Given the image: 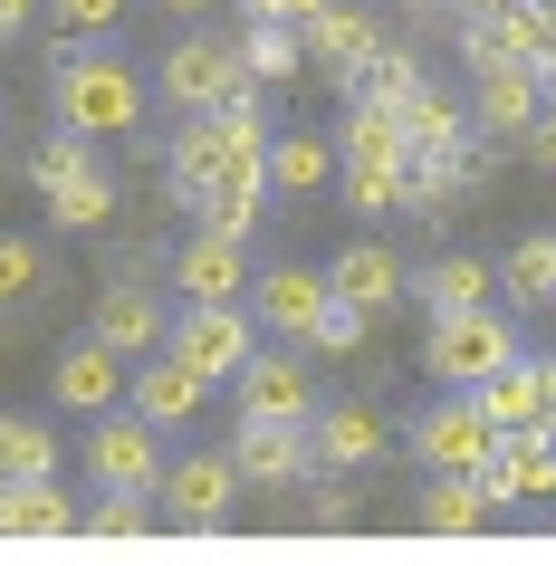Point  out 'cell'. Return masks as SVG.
Wrapping results in <instances>:
<instances>
[{
  "mask_svg": "<svg viewBox=\"0 0 556 566\" xmlns=\"http://www.w3.org/2000/svg\"><path fill=\"white\" fill-rule=\"evenodd\" d=\"M49 106H59L67 135H96V145H125L135 125H145V77L125 59H59V77H49Z\"/></svg>",
  "mask_w": 556,
  "mask_h": 566,
  "instance_id": "obj_1",
  "label": "cell"
},
{
  "mask_svg": "<svg viewBox=\"0 0 556 566\" xmlns=\"http://www.w3.org/2000/svg\"><path fill=\"white\" fill-rule=\"evenodd\" d=\"M508 356H518V327H508L499 307H461V317H432V336H422V375H432L441 394H480Z\"/></svg>",
  "mask_w": 556,
  "mask_h": 566,
  "instance_id": "obj_2",
  "label": "cell"
},
{
  "mask_svg": "<svg viewBox=\"0 0 556 566\" xmlns=\"http://www.w3.org/2000/svg\"><path fill=\"white\" fill-rule=\"evenodd\" d=\"M240 461L231 451H182V461H164V480H154V509H164V528L182 537H221L231 528V509H240Z\"/></svg>",
  "mask_w": 556,
  "mask_h": 566,
  "instance_id": "obj_3",
  "label": "cell"
},
{
  "mask_svg": "<svg viewBox=\"0 0 556 566\" xmlns=\"http://www.w3.org/2000/svg\"><path fill=\"white\" fill-rule=\"evenodd\" d=\"M154 96L174 116H221L231 96H250V67H240V39H174L154 59Z\"/></svg>",
  "mask_w": 556,
  "mask_h": 566,
  "instance_id": "obj_4",
  "label": "cell"
},
{
  "mask_svg": "<svg viewBox=\"0 0 556 566\" xmlns=\"http://www.w3.org/2000/svg\"><path fill=\"white\" fill-rule=\"evenodd\" d=\"M240 422H317V375L297 365V346H260V356L231 375Z\"/></svg>",
  "mask_w": 556,
  "mask_h": 566,
  "instance_id": "obj_5",
  "label": "cell"
},
{
  "mask_svg": "<svg viewBox=\"0 0 556 566\" xmlns=\"http://www.w3.org/2000/svg\"><path fill=\"white\" fill-rule=\"evenodd\" d=\"M412 461H422V471H480V461H490L499 451V422L480 413V394H441L432 413L412 422Z\"/></svg>",
  "mask_w": 556,
  "mask_h": 566,
  "instance_id": "obj_6",
  "label": "cell"
},
{
  "mask_svg": "<svg viewBox=\"0 0 556 566\" xmlns=\"http://www.w3.org/2000/svg\"><path fill=\"white\" fill-rule=\"evenodd\" d=\"M250 327H260L250 307H182L164 346H174V356L192 365V375H211V385H231L240 365L260 356V336H250Z\"/></svg>",
  "mask_w": 556,
  "mask_h": 566,
  "instance_id": "obj_7",
  "label": "cell"
},
{
  "mask_svg": "<svg viewBox=\"0 0 556 566\" xmlns=\"http://www.w3.org/2000/svg\"><path fill=\"white\" fill-rule=\"evenodd\" d=\"M125 385H135V356H116L106 336H77L59 365H49V394H59V413H77V422H96V413H116L125 403Z\"/></svg>",
  "mask_w": 556,
  "mask_h": 566,
  "instance_id": "obj_8",
  "label": "cell"
},
{
  "mask_svg": "<svg viewBox=\"0 0 556 566\" xmlns=\"http://www.w3.org/2000/svg\"><path fill=\"white\" fill-rule=\"evenodd\" d=\"M87 480L96 490H154V480H164V432H154L145 413H96Z\"/></svg>",
  "mask_w": 556,
  "mask_h": 566,
  "instance_id": "obj_9",
  "label": "cell"
},
{
  "mask_svg": "<svg viewBox=\"0 0 556 566\" xmlns=\"http://www.w3.org/2000/svg\"><path fill=\"white\" fill-rule=\"evenodd\" d=\"M326 298H336V289H326V269H297V260H279V269L250 279V317H260L279 346H307L317 317H326Z\"/></svg>",
  "mask_w": 556,
  "mask_h": 566,
  "instance_id": "obj_10",
  "label": "cell"
},
{
  "mask_svg": "<svg viewBox=\"0 0 556 566\" xmlns=\"http://www.w3.org/2000/svg\"><path fill=\"white\" fill-rule=\"evenodd\" d=\"M556 39V10L547 0H518V10H480V20H461V59L470 67H537Z\"/></svg>",
  "mask_w": 556,
  "mask_h": 566,
  "instance_id": "obj_11",
  "label": "cell"
},
{
  "mask_svg": "<svg viewBox=\"0 0 556 566\" xmlns=\"http://www.w3.org/2000/svg\"><path fill=\"white\" fill-rule=\"evenodd\" d=\"M174 289H182V307H240L250 298V240L192 231L174 250Z\"/></svg>",
  "mask_w": 556,
  "mask_h": 566,
  "instance_id": "obj_12",
  "label": "cell"
},
{
  "mask_svg": "<svg viewBox=\"0 0 556 566\" xmlns=\"http://www.w3.org/2000/svg\"><path fill=\"white\" fill-rule=\"evenodd\" d=\"M480 413L499 432H556V356H508L480 385Z\"/></svg>",
  "mask_w": 556,
  "mask_h": 566,
  "instance_id": "obj_13",
  "label": "cell"
},
{
  "mask_svg": "<svg viewBox=\"0 0 556 566\" xmlns=\"http://www.w3.org/2000/svg\"><path fill=\"white\" fill-rule=\"evenodd\" d=\"M87 336H106L116 356H164V336H174V317H164V298H154L145 279H106L87 307Z\"/></svg>",
  "mask_w": 556,
  "mask_h": 566,
  "instance_id": "obj_14",
  "label": "cell"
},
{
  "mask_svg": "<svg viewBox=\"0 0 556 566\" xmlns=\"http://www.w3.org/2000/svg\"><path fill=\"white\" fill-rule=\"evenodd\" d=\"M231 461H240L250 490H297V480H317L307 422H240V432H231Z\"/></svg>",
  "mask_w": 556,
  "mask_h": 566,
  "instance_id": "obj_15",
  "label": "cell"
},
{
  "mask_svg": "<svg viewBox=\"0 0 556 566\" xmlns=\"http://www.w3.org/2000/svg\"><path fill=\"white\" fill-rule=\"evenodd\" d=\"M480 490H490V509L556 500V432H499V451L480 461Z\"/></svg>",
  "mask_w": 556,
  "mask_h": 566,
  "instance_id": "obj_16",
  "label": "cell"
},
{
  "mask_svg": "<svg viewBox=\"0 0 556 566\" xmlns=\"http://www.w3.org/2000/svg\"><path fill=\"white\" fill-rule=\"evenodd\" d=\"M297 39H307V67H326V77H346V87H355L365 59L384 49V20H375V10H355V0H326Z\"/></svg>",
  "mask_w": 556,
  "mask_h": 566,
  "instance_id": "obj_17",
  "label": "cell"
},
{
  "mask_svg": "<svg viewBox=\"0 0 556 566\" xmlns=\"http://www.w3.org/2000/svg\"><path fill=\"white\" fill-rule=\"evenodd\" d=\"M211 394H221V385H211V375H192V365H182L174 346H164L154 365H135V385H125V403H135V413L154 422V432H174V422H192V413H202Z\"/></svg>",
  "mask_w": 556,
  "mask_h": 566,
  "instance_id": "obj_18",
  "label": "cell"
},
{
  "mask_svg": "<svg viewBox=\"0 0 556 566\" xmlns=\"http://www.w3.org/2000/svg\"><path fill=\"white\" fill-rule=\"evenodd\" d=\"M326 289H336V298H355L365 317H384V307H403V298H412L403 260H394L384 240H346V250L326 260Z\"/></svg>",
  "mask_w": 556,
  "mask_h": 566,
  "instance_id": "obj_19",
  "label": "cell"
},
{
  "mask_svg": "<svg viewBox=\"0 0 556 566\" xmlns=\"http://www.w3.org/2000/svg\"><path fill=\"white\" fill-rule=\"evenodd\" d=\"M537 106H547L537 67H470V125L480 135H527Z\"/></svg>",
  "mask_w": 556,
  "mask_h": 566,
  "instance_id": "obj_20",
  "label": "cell"
},
{
  "mask_svg": "<svg viewBox=\"0 0 556 566\" xmlns=\"http://www.w3.org/2000/svg\"><path fill=\"white\" fill-rule=\"evenodd\" d=\"M87 528V509L59 490V471L49 480H0V537H77Z\"/></svg>",
  "mask_w": 556,
  "mask_h": 566,
  "instance_id": "obj_21",
  "label": "cell"
},
{
  "mask_svg": "<svg viewBox=\"0 0 556 566\" xmlns=\"http://www.w3.org/2000/svg\"><path fill=\"white\" fill-rule=\"evenodd\" d=\"M307 451H317V471H365V461H384V413L375 403H326L307 422Z\"/></svg>",
  "mask_w": 556,
  "mask_h": 566,
  "instance_id": "obj_22",
  "label": "cell"
},
{
  "mask_svg": "<svg viewBox=\"0 0 556 566\" xmlns=\"http://www.w3.org/2000/svg\"><path fill=\"white\" fill-rule=\"evenodd\" d=\"M39 202H49V221H59V231H116V211H125V192H116V174H106V164H77V174H59L49 182V192H39Z\"/></svg>",
  "mask_w": 556,
  "mask_h": 566,
  "instance_id": "obj_23",
  "label": "cell"
},
{
  "mask_svg": "<svg viewBox=\"0 0 556 566\" xmlns=\"http://www.w3.org/2000/svg\"><path fill=\"white\" fill-rule=\"evenodd\" d=\"M499 509L490 490H480V471H432L422 480V509H412V528H432V537H480Z\"/></svg>",
  "mask_w": 556,
  "mask_h": 566,
  "instance_id": "obj_24",
  "label": "cell"
},
{
  "mask_svg": "<svg viewBox=\"0 0 556 566\" xmlns=\"http://www.w3.org/2000/svg\"><path fill=\"white\" fill-rule=\"evenodd\" d=\"M336 135L326 125H297V135H269V192H326L336 182Z\"/></svg>",
  "mask_w": 556,
  "mask_h": 566,
  "instance_id": "obj_25",
  "label": "cell"
},
{
  "mask_svg": "<svg viewBox=\"0 0 556 566\" xmlns=\"http://www.w3.org/2000/svg\"><path fill=\"white\" fill-rule=\"evenodd\" d=\"M394 116H403V145H412V154H451V145L470 135V96H451V87H432V77H422Z\"/></svg>",
  "mask_w": 556,
  "mask_h": 566,
  "instance_id": "obj_26",
  "label": "cell"
},
{
  "mask_svg": "<svg viewBox=\"0 0 556 566\" xmlns=\"http://www.w3.org/2000/svg\"><path fill=\"white\" fill-rule=\"evenodd\" d=\"M490 289H499V269H490V260H461V250H451V260H432L422 279H412V298L432 307V317H461V307H490Z\"/></svg>",
  "mask_w": 556,
  "mask_h": 566,
  "instance_id": "obj_27",
  "label": "cell"
},
{
  "mask_svg": "<svg viewBox=\"0 0 556 566\" xmlns=\"http://www.w3.org/2000/svg\"><path fill=\"white\" fill-rule=\"evenodd\" d=\"M336 154H346V164H394V174H403V164H412L403 116H394V106H365V96H355V106H346V125H336Z\"/></svg>",
  "mask_w": 556,
  "mask_h": 566,
  "instance_id": "obj_28",
  "label": "cell"
},
{
  "mask_svg": "<svg viewBox=\"0 0 556 566\" xmlns=\"http://www.w3.org/2000/svg\"><path fill=\"white\" fill-rule=\"evenodd\" d=\"M240 67H250V87H289L307 67V39L279 30V20H240Z\"/></svg>",
  "mask_w": 556,
  "mask_h": 566,
  "instance_id": "obj_29",
  "label": "cell"
},
{
  "mask_svg": "<svg viewBox=\"0 0 556 566\" xmlns=\"http://www.w3.org/2000/svg\"><path fill=\"white\" fill-rule=\"evenodd\" d=\"M260 202H269V182H202V192H192V231L250 240L260 231Z\"/></svg>",
  "mask_w": 556,
  "mask_h": 566,
  "instance_id": "obj_30",
  "label": "cell"
},
{
  "mask_svg": "<svg viewBox=\"0 0 556 566\" xmlns=\"http://www.w3.org/2000/svg\"><path fill=\"white\" fill-rule=\"evenodd\" d=\"M499 298L508 307H556V240H518L508 260H499Z\"/></svg>",
  "mask_w": 556,
  "mask_h": 566,
  "instance_id": "obj_31",
  "label": "cell"
},
{
  "mask_svg": "<svg viewBox=\"0 0 556 566\" xmlns=\"http://www.w3.org/2000/svg\"><path fill=\"white\" fill-rule=\"evenodd\" d=\"M59 471V432L30 413H0V480H49Z\"/></svg>",
  "mask_w": 556,
  "mask_h": 566,
  "instance_id": "obj_32",
  "label": "cell"
},
{
  "mask_svg": "<svg viewBox=\"0 0 556 566\" xmlns=\"http://www.w3.org/2000/svg\"><path fill=\"white\" fill-rule=\"evenodd\" d=\"M154 528H164L154 490H96L87 500V537H154Z\"/></svg>",
  "mask_w": 556,
  "mask_h": 566,
  "instance_id": "obj_33",
  "label": "cell"
},
{
  "mask_svg": "<svg viewBox=\"0 0 556 566\" xmlns=\"http://www.w3.org/2000/svg\"><path fill=\"white\" fill-rule=\"evenodd\" d=\"M412 87H422V59H412V49H394V39H384L375 59H365V77H355V96H365V106H403Z\"/></svg>",
  "mask_w": 556,
  "mask_h": 566,
  "instance_id": "obj_34",
  "label": "cell"
},
{
  "mask_svg": "<svg viewBox=\"0 0 556 566\" xmlns=\"http://www.w3.org/2000/svg\"><path fill=\"white\" fill-rule=\"evenodd\" d=\"M336 182H346V211H365V221L403 211V174L394 164H336Z\"/></svg>",
  "mask_w": 556,
  "mask_h": 566,
  "instance_id": "obj_35",
  "label": "cell"
},
{
  "mask_svg": "<svg viewBox=\"0 0 556 566\" xmlns=\"http://www.w3.org/2000/svg\"><path fill=\"white\" fill-rule=\"evenodd\" d=\"M39 289H49V250H39V240H10V231H0V307H30Z\"/></svg>",
  "mask_w": 556,
  "mask_h": 566,
  "instance_id": "obj_36",
  "label": "cell"
},
{
  "mask_svg": "<svg viewBox=\"0 0 556 566\" xmlns=\"http://www.w3.org/2000/svg\"><path fill=\"white\" fill-rule=\"evenodd\" d=\"M365 336H375V317H365V307H355V298H326V317H317V336H307V346H317V356H355Z\"/></svg>",
  "mask_w": 556,
  "mask_h": 566,
  "instance_id": "obj_37",
  "label": "cell"
},
{
  "mask_svg": "<svg viewBox=\"0 0 556 566\" xmlns=\"http://www.w3.org/2000/svg\"><path fill=\"white\" fill-rule=\"evenodd\" d=\"M116 10H125V0H49V30H59V39H106V30H116Z\"/></svg>",
  "mask_w": 556,
  "mask_h": 566,
  "instance_id": "obj_38",
  "label": "cell"
},
{
  "mask_svg": "<svg viewBox=\"0 0 556 566\" xmlns=\"http://www.w3.org/2000/svg\"><path fill=\"white\" fill-rule=\"evenodd\" d=\"M87 154H96V135H67V125H59V135H49V145L30 154V182H39V192H49V182H59V174H77Z\"/></svg>",
  "mask_w": 556,
  "mask_h": 566,
  "instance_id": "obj_39",
  "label": "cell"
},
{
  "mask_svg": "<svg viewBox=\"0 0 556 566\" xmlns=\"http://www.w3.org/2000/svg\"><path fill=\"white\" fill-rule=\"evenodd\" d=\"M231 10H240V20H279V30H307L326 0H231Z\"/></svg>",
  "mask_w": 556,
  "mask_h": 566,
  "instance_id": "obj_40",
  "label": "cell"
},
{
  "mask_svg": "<svg viewBox=\"0 0 556 566\" xmlns=\"http://www.w3.org/2000/svg\"><path fill=\"white\" fill-rule=\"evenodd\" d=\"M317 528H355V490H346V471H326V480H317Z\"/></svg>",
  "mask_w": 556,
  "mask_h": 566,
  "instance_id": "obj_41",
  "label": "cell"
},
{
  "mask_svg": "<svg viewBox=\"0 0 556 566\" xmlns=\"http://www.w3.org/2000/svg\"><path fill=\"white\" fill-rule=\"evenodd\" d=\"M518 154H527V164H537V174H556V96H547V106H537V125H527V135H518Z\"/></svg>",
  "mask_w": 556,
  "mask_h": 566,
  "instance_id": "obj_42",
  "label": "cell"
},
{
  "mask_svg": "<svg viewBox=\"0 0 556 566\" xmlns=\"http://www.w3.org/2000/svg\"><path fill=\"white\" fill-rule=\"evenodd\" d=\"M30 10H39V0H0V39H20V30H30Z\"/></svg>",
  "mask_w": 556,
  "mask_h": 566,
  "instance_id": "obj_43",
  "label": "cell"
},
{
  "mask_svg": "<svg viewBox=\"0 0 556 566\" xmlns=\"http://www.w3.org/2000/svg\"><path fill=\"white\" fill-rule=\"evenodd\" d=\"M537 87H547V96H556V39H547V59H537Z\"/></svg>",
  "mask_w": 556,
  "mask_h": 566,
  "instance_id": "obj_44",
  "label": "cell"
},
{
  "mask_svg": "<svg viewBox=\"0 0 556 566\" xmlns=\"http://www.w3.org/2000/svg\"><path fill=\"white\" fill-rule=\"evenodd\" d=\"M480 10H518V0H461V20H480Z\"/></svg>",
  "mask_w": 556,
  "mask_h": 566,
  "instance_id": "obj_45",
  "label": "cell"
},
{
  "mask_svg": "<svg viewBox=\"0 0 556 566\" xmlns=\"http://www.w3.org/2000/svg\"><path fill=\"white\" fill-rule=\"evenodd\" d=\"M164 10H182V20H192V10H221V0H164Z\"/></svg>",
  "mask_w": 556,
  "mask_h": 566,
  "instance_id": "obj_46",
  "label": "cell"
},
{
  "mask_svg": "<svg viewBox=\"0 0 556 566\" xmlns=\"http://www.w3.org/2000/svg\"><path fill=\"white\" fill-rule=\"evenodd\" d=\"M403 10H432V20H441V10H461V0H403Z\"/></svg>",
  "mask_w": 556,
  "mask_h": 566,
  "instance_id": "obj_47",
  "label": "cell"
}]
</instances>
